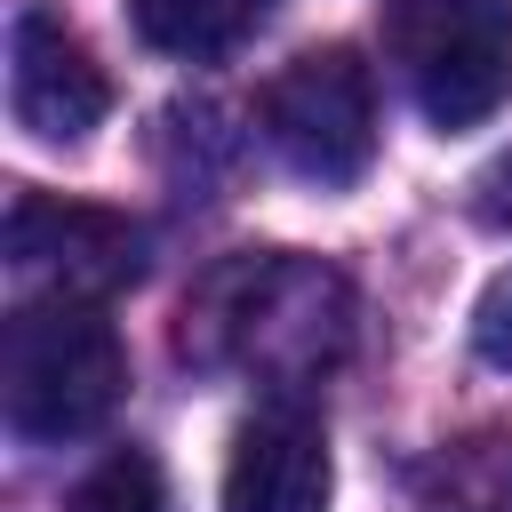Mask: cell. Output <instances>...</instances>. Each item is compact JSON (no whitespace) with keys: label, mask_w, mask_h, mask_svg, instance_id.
<instances>
[{"label":"cell","mask_w":512,"mask_h":512,"mask_svg":"<svg viewBox=\"0 0 512 512\" xmlns=\"http://www.w3.org/2000/svg\"><path fill=\"white\" fill-rule=\"evenodd\" d=\"M360 328V296L336 264L296 248H240L208 264L184 296L176 352L216 376H256L272 400H296V384H320Z\"/></svg>","instance_id":"cell-1"},{"label":"cell","mask_w":512,"mask_h":512,"mask_svg":"<svg viewBox=\"0 0 512 512\" xmlns=\"http://www.w3.org/2000/svg\"><path fill=\"white\" fill-rule=\"evenodd\" d=\"M128 392V344L104 304L24 296L0 328V416L16 440H88Z\"/></svg>","instance_id":"cell-2"},{"label":"cell","mask_w":512,"mask_h":512,"mask_svg":"<svg viewBox=\"0 0 512 512\" xmlns=\"http://www.w3.org/2000/svg\"><path fill=\"white\" fill-rule=\"evenodd\" d=\"M384 56L432 128H480L512 104V0H384Z\"/></svg>","instance_id":"cell-3"},{"label":"cell","mask_w":512,"mask_h":512,"mask_svg":"<svg viewBox=\"0 0 512 512\" xmlns=\"http://www.w3.org/2000/svg\"><path fill=\"white\" fill-rule=\"evenodd\" d=\"M256 128H264V144L288 176L360 184L368 160H376V80L352 48H304L264 80Z\"/></svg>","instance_id":"cell-4"},{"label":"cell","mask_w":512,"mask_h":512,"mask_svg":"<svg viewBox=\"0 0 512 512\" xmlns=\"http://www.w3.org/2000/svg\"><path fill=\"white\" fill-rule=\"evenodd\" d=\"M8 272L40 296H72V304H104L112 288H128L144 272V224H128L120 208H88V200H56V192H16L8 200Z\"/></svg>","instance_id":"cell-5"},{"label":"cell","mask_w":512,"mask_h":512,"mask_svg":"<svg viewBox=\"0 0 512 512\" xmlns=\"http://www.w3.org/2000/svg\"><path fill=\"white\" fill-rule=\"evenodd\" d=\"M8 112H16V128L40 136V144H88V128L112 112L104 64H96L88 40H80L56 8H40V0H24V8L8 16Z\"/></svg>","instance_id":"cell-6"},{"label":"cell","mask_w":512,"mask_h":512,"mask_svg":"<svg viewBox=\"0 0 512 512\" xmlns=\"http://www.w3.org/2000/svg\"><path fill=\"white\" fill-rule=\"evenodd\" d=\"M336 464H328V424L304 400H264L232 432L224 464V512H328Z\"/></svg>","instance_id":"cell-7"},{"label":"cell","mask_w":512,"mask_h":512,"mask_svg":"<svg viewBox=\"0 0 512 512\" xmlns=\"http://www.w3.org/2000/svg\"><path fill=\"white\" fill-rule=\"evenodd\" d=\"M424 512H512V432H464L440 440L416 464Z\"/></svg>","instance_id":"cell-8"},{"label":"cell","mask_w":512,"mask_h":512,"mask_svg":"<svg viewBox=\"0 0 512 512\" xmlns=\"http://www.w3.org/2000/svg\"><path fill=\"white\" fill-rule=\"evenodd\" d=\"M264 16H272V0H128L136 40L160 56H184V64L232 56Z\"/></svg>","instance_id":"cell-9"},{"label":"cell","mask_w":512,"mask_h":512,"mask_svg":"<svg viewBox=\"0 0 512 512\" xmlns=\"http://www.w3.org/2000/svg\"><path fill=\"white\" fill-rule=\"evenodd\" d=\"M64 512H168V480H160V464L144 448H112L104 464L80 472Z\"/></svg>","instance_id":"cell-10"},{"label":"cell","mask_w":512,"mask_h":512,"mask_svg":"<svg viewBox=\"0 0 512 512\" xmlns=\"http://www.w3.org/2000/svg\"><path fill=\"white\" fill-rule=\"evenodd\" d=\"M472 352L488 368H512V272H496L472 304Z\"/></svg>","instance_id":"cell-11"},{"label":"cell","mask_w":512,"mask_h":512,"mask_svg":"<svg viewBox=\"0 0 512 512\" xmlns=\"http://www.w3.org/2000/svg\"><path fill=\"white\" fill-rule=\"evenodd\" d=\"M464 208H472L488 232H512V144H504L496 160H480V168H472V184H464Z\"/></svg>","instance_id":"cell-12"}]
</instances>
